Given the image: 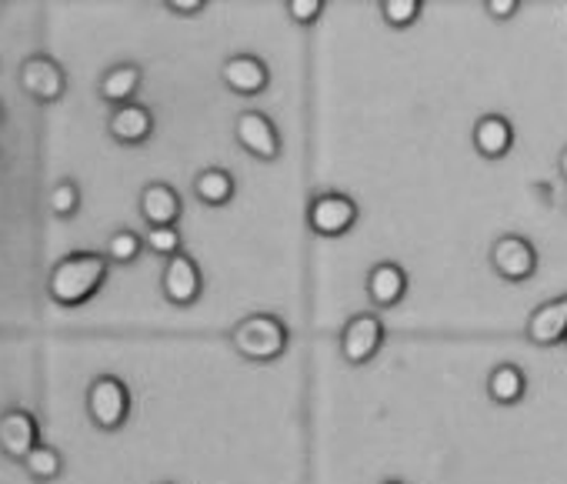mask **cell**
Returning <instances> with one entry per match:
<instances>
[{
	"instance_id": "1",
	"label": "cell",
	"mask_w": 567,
	"mask_h": 484,
	"mask_svg": "<svg viewBox=\"0 0 567 484\" xmlns=\"http://www.w3.org/2000/svg\"><path fill=\"white\" fill-rule=\"evenodd\" d=\"M107 275H111L107 255L74 251L54 265V271L48 278V298L61 308H81L101 295V288L107 285Z\"/></svg>"
},
{
	"instance_id": "2",
	"label": "cell",
	"mask_w": 567,
	"mask_h": 484,
	"mask_svg": "<svg viewBox=\"0 0 567 484\" xmlns=\"http://www.w3.org/2000/svg\"><path fill=\"white\" fill-rule=\"evenodd\" d=\"M230 348L250 361V364H270L277 358H284L291 344V328L284 325V318L270 315V311H254L247 318H240L230 328Z\"/></svg>"
},
{
	"instance_id": "3",
	"label": "cell",
	"mask_w": 567,
	"mask_h": 484,
	"mask_svg": "<svg viewBox=\"0 0 567 484\" xmlns=\"http://www.w3.org/2000/svg\"><path fill=\"white\" fill-rule=\"evenodd\" d=\"M87 418L97 431H121L131 418V388L117 374H101L87 388Z\"/></svg>"
},
{
	"instance_id": "4",
	"label": "cell",
	"mask_w": 567,
	"mask_h": 484,
	"mask_svg": "<svg viewBox=\"0 0 567 484\" xmlns=\"http://www.w3.org/2000/svg\"><path fill=\"white\" fill-rule=\"evenodd\" d=\"M384 338H388V328H384V321H381L378 311L351 315L344 321V328H341V338H338V348H341L344 364H351V368L371 364L381 354Z\"/></svg>"
},
{
	"instance_id": "5",
	"label": "cell",
	"mask_w": 567,
	"mask_h": 484,
	"mask_svg": "<svg viewBox=\"0 0 567 484\" xmlns=\"http://www.w3.org/2000/svg\"><path fill=\"white\" fill-rule=\"evenodd\" d=\"M487 261H491V271L507 281V285H524L537 275V248L524 234H501L491 251H487Z\"/></svg>"
},
{
	"instance_id": "6",
	"label": "cell",
	"mask_w": 567,
	"mask_h": 484,
	"mask_svg": "<svg viewBox=\"0 0 567 484\" xmlns=\"http://www.w3.org/2000/svg\"><path fill=\"white\" fill-rule=\"evenodd\" d=\"M358 217H361L358 200L341 190H321L308 204V227L318 237H344L348 230H354Z\"/></svg>"
},
{
	"instance_id": "7",
	"label": "cell",
	"mask_w": 567,
	"mask_h": 484,
	"mask_svg": "<svg viewBox=\"0 0 567 484\" xmlns=\"http://www.w3.org/2000/svg\"><path fill=\"white\" fill-rule=\"evenodd\" d=\"M21 87H24V94L34 104L51 107V104H58L68 94V74H64V68L54 58L34 54V58H28L21 64Z\"/></svg>"
},
{
	"instance_id": "8",
	"label": "cell",
	"mask_w": 567,
	"mask_h": 484,
	"mask_svg": "<svg viewBox=\"0 0 567 484\" xmlns=\"http://www.w3.org/2000/svg\"><path fill=\"white\" fill-rule=\"evenodd\" d=\"M234 137L260 164H274L280 157V131L260 111H240L234 121Z\"/></svg>"
},
{
	"instance_id": "9",
	"label": "cell",
	"mask_w": 567,
	"mask_h": 484,
	"mask_svg": "<svg viewBox=\"0 0 567 484\" xmlns=\"http://www.w3.org/2000/svg\"><path fill=\"white\" fill-rule=\"evenodd\" d=\"M161 291H164V298H167L171 305H177V308L197 305V298H200V291H204V275H200L197 261H194L190 255H184V251L174 255V258H167L164 275H161Z\"/></svg>"
},
{
	"instance_id": "10",
	"label": "cell",
	"mask_w": 567,
	"mask_h": 484,
	"mask_svg": "<svg viewBox=\"0 0 567 484\" xmlns=\"http://www.w3.org/2000/svg\"><path fill=\"white\" fill-rule=\"evenodd\" d=\"M524 338L534 348H557V344H564V338H567V291L550 298V301H544V305H537L527 315Z\"/></svg>"
},
{
	"instance_id": "11",
	"label": "cell",
	"mask_w": 567,
	"mask_h": 484,
	"mask_svg": "<svg viewBox=\"0 0 567 484\" xmlns=\"http://www.w3.org/2000/svg\"><path fill=\"white\" fill-rule=\"evenodd\" d=\"M220 84L237 97H257L270 84V71L257 54H230L220 64Z\"/></svg>"
},
{
	"instance_id": "12",
	"label": "cell",
	"mask_w": 567,
	"mask_h": 484,
	"mask_svg": "<svg viewBox=\"0 0 567 484\" xmlns=\"http://www.w3.org/2000/svg\"><path fill=\"white\" fill-rule=\"evenodd\" d=\"M41 444V424L28 408H11L0 418V451L14 461H24Z\"/></svg>"
},
{
	"instance_id": "13",
	"label": "cell",
	"mask_w": 567,
	"mask_h": 484,
	"mask_svg": "<svg viewBox=\"0 0 567 484\" xmlns=\"http://www.w3.org/2000/svg\"><path fill=\"white\" fill-rule=\"evenodd\" d=\"M364 291H368V301L378 311H391L408 298V271L398 261H378L368 271Z\"/></svg>"
},
{
	"instance_id": "14",
	"label": "cell",
	"mask_w": 567,
	"mask_h": 484,
	"mask_svg": "<svg viewBox=\"0 0 567 484\" xmlns=\"http://www.w3.org/2000/svg\"><path fill=\"white\" fill-rule=\"evenodd\" d=\"M471 144L477 157L484 161H501L514 147V124L504 114H481L471 131Z\"/></svg>"
},
{
	"instance_id": "15",
	"label": "cell",
	"mask_w": 567,
	"mask_h": 484,
	"mask_svg": "<svg viewBox=\"0 0 567 484\" xmlns=\"http://www.w3.org/2000/svg\"><path fill=\"white\" fill-rule=\"evenodd\" d=\"M107 131L117 144L124 147H137V144H147L151 134H154V114L151 107L131 101V104H121L111 111V121H107Z\"/></svg>"
},
{
	"instance_id": "16",
	"label": "cell",
	"mask_w": 567,
	"mask_h": 484,
	"mask_svg": "<svg viewBox=\"0 0 567 484\" xmlns=\"http://www.w3.org/2000/svg\"><path fill=\"white\" fill-rule=\"evenodd\" d=\"M141 217L147 220V227H161V224H177L181 220V210H184V200L181 194L164 184V181H151L144 190H141Z\"/></svg>"
},
{
	"instance_id": "17",
	"label": "cell",
	"mask_w": 567,
	"mask_h": 484,
	"mask_svg": "<svg viewBox=\"0 0 567 484\" xmlns=\"http://www.w3.org/2000/svg\"><path fill=\"white\" fill-rule=\"evenodd\" d=\"M484 394H487V401L497 404V408H514V404H520L524 394H527V374H524V368L514 364V361H504V364L491 368V374H487V381H484Z\"/></svg>"
},
{
	"instance_id": "18",
	"label": "cell",
	"mask_w": 567,
	"mask_h": 484,
	"mask_svg": "<svg viewBox=\"0 0 567 484\" xmlns=\"http://www.w3.org/2000/svg\"><path fill=\"white\" fill-rule=\"evenodd\" d=\"M141 84H144V71H141V64L124 61V64H114V68L101 78L97 94H101V101H104V104L121 107V104H131V101L137 97Z\"/></svg>"
},
{
	"instance_id": "19",
	"label": "cell",
	"mask_w": 567,
	"mask_h": 484,
	"mask_svg": "<svg viewBox=\"0 0 567 484\" xmlns=\"http://www.w3.org/2000/svg\"><path fill=\"white\" fill-rule=\"evenodd\" d=\"M237 194V184H234V174L224 171V167H204L197 177H194V197L204 204V207H227Z\"/></svg>"
},
{
	"instance_id": "20",
	"label": "cell",
	"mask_w": 567,
	"mask_h": 484,
	"mask_svg": "<svg viewBox=\"0 0 567 484\" xmlns=\"http://www.w3.org/2000/svg\"><path fill=\"white\" fill-rule=\"evenodd\" d=\"M24 467H28V474L34 477V481H41V484H48V481H58L61 477V471H64V457H61V451L58 447H51V444H38L28 457H24Z\"/></svg>"
},
{
	"instance_id": "21",
	"label": "cell",
	"mask_w": 567,
	"mask_h": 484,
	"mask_svg": "<svg viewBox=\"0 0 567 484\" xmlns=\"http://www.w3.org/2000/svg\"><path fill=\"white\" fill-rule=\"evenodd\" d=\"M147 245H144V237L141 234H134V230H127V227H121V230H114L111 237H107V261L111 265H134L137 258H141V251H144Z\"/></svg>"
},
{
	"instance_id": "22",
	"label": "cell",
	"mask_w": 567,
	"mask_h": 484,
	"mask_svg": "<svg viewBox=\"0 0 567 484\" xmlns=\"http://www.w3.org/2000/svg\"><path fill=\"white\" fill-rule=\"evenodd\" d=\"M424 11V0H381V21L391 31H408L417 24Z\"/></svg>"
},
{
	"instance_id": "23",
	"label": "cell",
	"mask_w": 567,
	"mask_h": 484,
	"mask_svg": "<svg viewBox=\"0 0 567 484\" xmlns=\"http://www.w3.org/2000/svg\"><path fill=\"white\" fill-rule=\"evenodd\" d=\"M144 245H147V251L151 255H157V258H174V255H181L184 248V240H181V230H177V224H161V227H147V234H144Z\"/></svg>"
},
{
	"instance_id": "24",
	"label": "cell",
	"mask_w": 567,
	"mask_h": 484,
	"mask_svg": "<svg viewBox=\"0 0 567 484\" xmlns=\"http://www.w3.org/2000/svg\"><path fill=\"white\" fill-rule=\"evenodd\" d=\"M81 187H78V181H58L54 184V190H51V200H48V207H51V214L54 217H61V220H68V217H74L78 210H81Z\"/></svg>"
},
{
	"instance_id": "25",
	"label": "cell",
	"mask_w": 567,
	"mask_h": 484,
	"mask_svg": "<svg viewBox=\"0 0 567 484\" xmlns=\"http://www.w3.org/2000/svg\"><path fill=\"white\" fill-rule=\"evenodd\" d=\"M284 8H288V18L291 24L298 28H315L321 11H324V0H284Z\"/></svg>"
},
{
	"instance_id": "26",
	"label": "cell",
	"mask_w": 567,
	"mask_h": 484,
	"mask_svg": "<svg viewBox=\"0 0 567 484\" xmlns=\"http://www.w3.org/2000/svg\"><path fill=\"white\" fill-rule=\"evenodd\" d=\"M484 11L491 21H514L517 11H520V0H484Z\"/></svg>"
},
{
	"instance_id": "27",
	"label": "cell",
	"mask_w": 567,
	"mask_h": 484,
	"mask_svg": "<svg viewBox=\"0 0 567 484\" xmlns=\"http://www.w3.org/2000/svg\"><path fill=\"white\" fill-rule=\"evenodd\" d=\"M164 8L177 18H197L207 8V0H164Z\"/></svg>"
},
{
	"instance_id": "28",
	"label": "cell",
	"mask_w": 567,
	"mask_h": 484,
	"mask_svg": "<svg viewBox=\"0 0 567 484\" xmlns=\"http://www.w3.org/2000/svg\"><path fill=\"white\" fill-rule=\"evenodd\" d=\"M557 171H560V177L567 181V144L560 147V157H557Z\"/></svg>"
},
{
	"instance_id": "29",
	"label": "cell",
	"mask_w": 567,
	"mask_h": 484,
	"mask_svg": "<svg viewBox=\"0 0 567 484\" xmlns=\"http://www.w3.org/2000/svg\"><path fill=\"white\" fill-rule=\"evenodd\" d=\"M384 484H404V481H398V477H388Z\"/></svg>"
},
{
	"instance_id": "30",
	"label": "cell",
	"mask_w": 567,
	"mask_h": 484,
	"mask_svg": "<svg viewBox=\"0 0 567 484\" xmlns=\"http://www.w3.org/2000/svg\"><path fill=\"white\" fill-rule=\"evenodd\" d=\"M0 11H4V0H0Z\"/></svg>"
},
{
	"instance_id": "31",
	"label": "cell",
	"mask_w": 567,
	"mask_h": 484,
	"mask_svg": "<svg viewBox=\"0 0 567 484\" xmlns=\"http://www.w3.org/2000/svg\"><path fill=\"white\" fill-rule=\"evenodd\" d=\"M564 207H567V194H564Z\"/></svg>"
},
{
	"instance_id": "32",
	"label": "cell",
	"mask_w": 567,
	"mask_h": 484,
	"mask_svg": "<svg viewBox=\"0 0 567 484\" xmlns=\"http://www.w3.org/2000/svg\"><path fill=\"white\" fill-rule=\"evenodd\" d=\"M161 484H174V481H161Z\"/></svg>"
},
{
	"instance_id": "33",
	"label": "cell",
	"mask_w": 567,
	"mask_h": 484,
	"mask_svg": "<svg viewBox=\"0 0 567 484\" xmlns=\"http://www.w3.org/2000/svg\"><path fill=\"white\" fill-rule=\"evenodd\" d=\"M0 121H4V111H0Z\"/></svg>"
},
{
	"instance_id": "34",
	"label": "cell",
	"mask_w": 567,
	"mask_h": 484,
	"mask_svg": "<svg viewBox=\"0 0 567 484\" xmlns=\"http://www.w3.org/2000/svg\"><path fill=\"white\" fill-rule=\"evenodd\" d=\"M564 348H567V338H564Z\"/></svg>"
}]
</instances>
